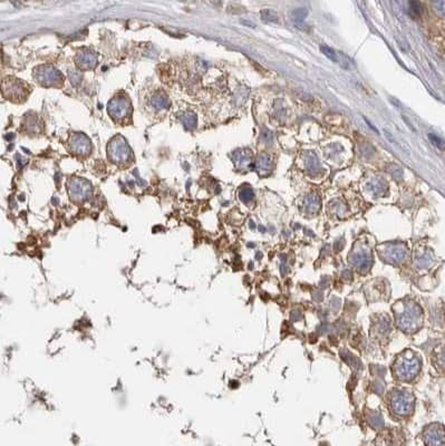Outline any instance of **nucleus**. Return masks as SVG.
Wrapping results in <instances>:
<instances>
[{
  "label": "nucleus",
  "instance_id": "nucleus-9",
  "mask_svg": "<svg viewBox=\"0 0 445 446\" xmlns=\"http://www.w3.org/2000/svg\"><path fill=\"white\" fill-rule=\"evenodd\" d=\"M91 191V189L88 186H86V182H84V181H81V180H77L76 182L74 183V184L72 185V187H70V192H73V195H75V196H77V198H87V194H88V192Z\"/></svg>",
  "mask_w": 445,
  "mask_h": 446
},
{
  "label": "nucleus",
  "instance_id": "nucleus-1",
  "mask_svg": "<svg viewBox=\"0 0 445 446\" xmlns=\"http://www.w3.org/2000/svg\"><path fill=\"white\" fill-rule=\"evenodd\" d=\"M396 324L400 330L407 334L416 332L422 325L421 308L412 301L406 302L403 311L396 315Z\"/></svg>",
  "mask_w": 445,
  "mask_h": 446
},
{
  "label": "nucleus",
  "instance_id": "nucleus-16",
  "mask_svg": "<svg viewBox=\"0 0 445 446\" xmlns=\"http://www.w3.org/2000/svg\"><path fill=\"white\" fill-rule=\"evenodd\" d=\"M409 8H411L412 12L415 13V15H420V13H421V4H420V2L411 1V2H409Z\"/></svg>",
  "mask_w": 445,
  "mask_h": 446
},
{
  "label": "nucleus",
  "instance_id": "nucleus-15",
  "mask_svg": "<svg viewBox=\"0 0 445 446\" xmlns=\"http://www.w3.org/2000/svg\"><path fill=\"white\" fill-rule=\"evenodd\" d=\"M429 138L431 140V142L433 143V144L435 145V146H438L439 149H441V150H443V147H444V143H443V141L441 140V138L439 137V136H436V135H434V134H429Z\"/></svg>",
  "mask_w": 445,
  "mask_h": 446
},
{
  "label": "nucleus",
  "instance_id": "nucleus-14",
  "mask_svg": "<svg viewBox=\"0 0 445 446\" xmlns=\"http://www.w3.org/2000/svg\"><path fill=\"white\" fill-rule=\"evenodd\" d=\"M153 103H154L155 106L160 107V109H164V107L167 106V98L164 97V96H162V97L161 96H157V97H154Z\"/></svg>",
  "mask_w": 445,
  "mask_h": 446
},
{
  "label": "nucleus",
  "instance_id": "nucleus-2",
  "mask_svg": "<svg viewBox=\"0 0 445 446\" xmlns=\"http://www.w3.org/2000/svg\"><path fill=\"white\" fill-rule=\"evenodd\" d=\"M395 374L398 379L409 382L417 376L421 370V363L412 351H406L395 363Z\"/></svg>",
  "mask_w": 445,
  "mask_h": 446
},
{
  "label": "nucleus",
  "instance_id": "nucleus-12",
  "mask_svg": "<svg viewBox=\"0 0 445 446\" xmlns=\"http://www.w3.org/2000/svg\"><path fill=\"white\" fill-rule=\"evenodd\" d=\"M261 18L262 20L265 21H273V22L278 21V15L274 10H271V9H265V10H262Z\"/></svg>",
  "mask_w": 445,
  "mask_h": 446
},
{
  "label": "nucleus",
  "instance_id": "nucleus-3",
  "mask_svg": "<svg viewBox=\"0 0 445 446\" xmlns=\"http://www.w3.org/2000/svg\"><path fill=\"white\" fill-rule=\"evenodd\" d=\"M414 407V397L406 390H395L390 396V408L396 415L406 416Z\"/></svg>",
  "mask_w": 445,
  "mask_h": 446
},
{
  "label": "nucleus",
  "instance_id": "nucleus-7",
  "mask_svg": "<svg viewBox=\"0 0 445 446\" xmlns=\"http://www.w3.org/2000/svg\"><path fill=\"white\" fill-rule=\"evenodd\" d=\"M109 112L112 115V117H122L130 112V105L125 100L116 98V100L110 103Z\"/></svg>",
  "mask_w": 445,
  "mask_h": 446
},
{
  "label": "nucleus",
  "instance_id": "nucleus-5",
  "mask_svg": "<svg viewBox=\"0 0 445 446\" xmlns=\"http://www.w3.org/2000/svg\"><path fill=\"white\" fill-rule=\"evenodd\" d=\"M424 442L427 446H443L444 430L440 424H433L424 432Z\"/></svg>",
  "mask_w": 445,
  "mask_h": 446
},
{
  "label": "nucleus",
  "instance_id": "nucleus-4",
  "mask_svg": "<svg viewBox=\"0 0 445 446\" xmlns=\"http://www.w3.org/2000/svg\"><path fill=\"white\" fill-rule=\"evenodd\" d=\"M109 151L111 159L116 160V162H118V161H126L131 155V150L128 149L125 141L121 137L115 138L114 141L111 142Z\"/></svg>",
  "mask_w": 445,
  "mask_h": 446
},
{
  "label": "nucleus",
  "instance_id": "nucleus-11",
  "mask_svg": "<svg viewBox=\"0 0 445 446\" xmlns=\"http://www.w3.org/2000/svg\"><path fill=\"white\" fill-rule=\"evenodd\" d=\"M76 64H78L79 68H82V69L91 68V67H93L96 64V58L94 55H93V54L84 53L78 57V62H76Z\"/></svg>",
  "mask_w": 445,
  "mask_h": 446
},
{
  "label": "nucleus",
  "instance_id": "nucleus-13",
  "mask_svg": "<svg viewBox=\"0 0 445 446\" xmlns=\"http://www.w3.org/2000/svg\"><path fill=\"white\" fill-rule=\"evenodd\" d=\"M369 423H371L374 427H381L383 425L382 417L377 413L372 414V417H369Z\"/></svg>",
  "mask_w": 445,
  "mask_h": 446
},
{
  "label": "nucleus",
  "instance_id": "nucleus-6",
  "mask_svg": "<svg viewBox=\"0 0 445 446\" xmlns=\"http://www.w3.org/2000/svg\"><path fill=\"white\" fill-rule=\"evenodd\" d=\"M320 51L323 52V54L327 58H329L332 61L336 62V64H339L340 66L345 67V68H349V58H347L342 53H338L336 52L335 49H333L328 46H325V45H322L320 46Z\"/></svg>",
  "mask_w": 445,
  "mask_h": 446
},
{
  "label": "nucleus",
  "instance_id": "nucleus-10",
  "mask_svg": "<svg viewBox=\"0 0 445 446\" xmlns=\"http://www.w3.org/2000/svg\"><path fill=\"white\" fill-rule=\"evenodd\" d=\"M73 145H75L74 150L77 153H88L90 151V141L87 140L85 136L83 135H76L73 140Z\"/></svg>",
  "mask_w": 445,
  "mask_h": 446
},
{
  "label": "nucleus",
  "instance_id": "nucleus-8",
  "mask_svg": "<svg viewBox=\"0 0 445 446\" xmlns=\"http://www.w3.org/2000/svg\"><path fill=\"white\" fill-rule=\"evenodd\" d=\"M60 74L53 67H43L41 71H38V80L43 84H53L59 80Z\"/></svg>",
  "mask_w": 445,
  "mask_h": 446
}]
</instances>
